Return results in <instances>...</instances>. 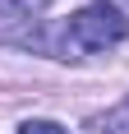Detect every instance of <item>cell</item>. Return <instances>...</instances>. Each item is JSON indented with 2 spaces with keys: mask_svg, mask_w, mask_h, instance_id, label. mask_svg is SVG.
Instances as JSON below:
<instances>
[{
  "mask_svg": "<svg viewBox=\"0 0 129 134\" xmlns=\"http://www.w3.org/2000/svg\"><path fill=\"white\" fill-rule=\"evenodd\" d=\"M129 37V14L111 0H92L78 14H69V23L60 28V60H88V55H102L111 46Z\"/></svg>",
  "mask_w": 129,
  "mask_h": 134,
  "instance_id": "obj_1",
  "label": "cell"
},
{
  "mask_svg": "<svg viewBox=\"0 0 129 134\" xmlns=\"http://www.w3.org/2000/svg\"><path fill=\"white\" fill-rule=\"evenodd\" d=\"M51 0H0V46H32Z\"/></svg>",
  "mask_w": 129,
  "mask_h": 134,
  "instance_id": "obj_2",
  "label": "cell"
},
{
  "mask_svg": "<svg viewBox=\"0 0 129 134\" xmlns=\"http://www.w3.org/2000/svg\"><path fill=\"white\" fill-rule=\"evenodd\" d=\"M19 134H69V130L55 125V120H32V116H28V120L19 125Z\"/></svg>",
  "mask_w": 129,
  "mask_h": 134,
  "instance_id": "obj_3",
  "label": "cell"
},
{
  "mask_svg": "<svg viewBox=\"0 0 129 134\" xmlns=\"http://www.w3.org/2000/svg\"><path fill=\"white\" fill-rule=\"evenodd\" d=\"M125 111H129V102H125Z\"/></svg>",
  "mask_w": 129,
  "mask_h": 134,
  "instance_id": "obj_4",
  "label": "cell"
}]
</instances>
